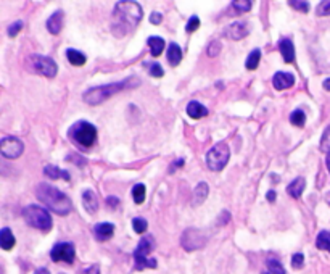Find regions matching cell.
Segmentation results:
<instances>
[{
  "instance_id": "cell-34",
  "label": "cell",
  "mask_w": 330,
  "mask_h": 274,
  "mask_svg": "<svg viewBox=\"0 0 330 274\" xmlns=\"http://www.w3.org/2000/svg\"><path fill=\"white\" fill-rule=\"evenodd\" d=\"M321 150L325 154H330V124L325 128L324 134L321 137Z\"/></svg>"
},
{
  "instance_id": "cell-39",
  "label": "cell",
  "mask_w": 330,
  "mask_h": 274,
  "mask_svg": "<svg viewBox=\"0 0 330 274\" xmlns=\"http://www.w3.org/2000/svg\"><path fill=\"white\" fill-rule=\"evenodd\" d=\"M304 265V255L303 253H295V255L292 257V266L295 269H301Z\"/></svg>"
},
{
  "instance_id": "cell-35",
  "label": "cell",
  "mask_w": 330,
  "mask_h": 274,
  "mask_svg": "<svg viewBox=\"0 0 330 274\" xmlns=\"http://www.w3.org/2000/svg\"><path fill=\"white\" fill-rule=\"evenodd\" d=\"M316 13L317 16H330V0H324V2L319 4Z\"/></svg>"
},
{
  "instance_id": "cell-50",
  "label": "cell",
  "mask_w": 330,
  "mask_h": 274,
  "mask_svg": "<svg viewBox=\"0 0 330 274\" xmlns=\"http://www.w3.org/2000/svg\"><path fill=\"white\" fill-rule=\"evenodd\" d=\"M263 274H271V272H263Z\"/></svg>"
},
{
  "instance_id": "cell-32",
  "label": "cell",
  "mask_w": 330,
  "mask_h": 274,
  "mask_svg": "<svg viewBox=\"0 0 330 274\" xmlns=\"http://www.w3.org/2000/svg\"><path fill=\"white\" fill-rule=\"evenodd\" d=\"M132 228H134V231L137 232V234H143V232H145L147 228H148V222H147V219H143V218H134L132 219Z\"/></svg>"
},
{
  "instance_id": "cell-2",
  "label": "cell",
  "mask_w": 330,
  "mask_h": 274,
  "mask_svg": "<svg viewBox=\"0 0 330 274\" xmlns=\"http://www.w3.org/2000/svg\"><path fill=\"white\" fill-rule=\"evenodd\" d=\"M36 195H37L39 202H42V204L50 211L55 213V215L65 216V215H68L71 210H73L71 198L68 195H65L60 189L50 186V184H45V182H42V184L37 186Z\"/></svg>"
},
{
  "instance_id": "cell-10",
  "label": "cell",
  "mask_w": 330,
  "mask_h": 274,
  "mask_svg": "<svg viewBox=\"0 0 330 274\" xmlns=\"http://www.w3.org/2000/svg\"><path fill=\"white\" fill-rule=\"evenodd\" d=\"M23 150H24V144L18 137L7 136L0 140V154L8 160H15L18 157H21Z\"/></svg>"
},
{
  "instance_id": "cell-23",
  "label": "cell",
  "mask_w": 330,
  "mask_h": 274,
  "mask_svg": "<svg viewBox=\"0 0 330 274\" xmlns=\"http://www.w3.org/2000/svg\"><path fill=\"white\" fill-rule=\"evenodd\" d=\"M15 243H16V239L13 236V232L10 231L8 228H4L2 232H0V247L8 252V250H12L15 247Z\"/></svg>"
},
{
  "instance_id": "cell-15",
  "label": "cell",
  "mask_w": 330,
  "mask_h": 274,
  "mask_svg": "<svg viewBox=\"0 0 330 274\" xmlns=\"http://www.w3.org/2000/svg\"><path fill=\"white\" fill-rule=\"evenodd\" d=\"M82 205H84L86 211L89 215H95L98 211V198H97V194L94 190H84L82 192Z\"/></svg>"
},
{
  "instance_id": "cell-18",
  "label": "cell",
  "mask_w": 330,
  "mask_h": 274,
  "mask_svg": "<svg viewBox=\"0 0 330 274\" xmlns=\"http://www.w3.org/2000/svg\"><path fill=\"white\" fill-rule=\"evenodd\" d=\"M187 115L193 119H201L208 115V108L201 105L200 102H197V100H192L187 105Z\"/></svg>"
},
{
  "instance_id": "cell-48",
  "label": "cell",
  "mask_w": 330,
  "mask_h": 274,
  "mask_svg": "<svg viewBox=\"0 0 330 274\" xmlns=\"http://www.w3.org/2000/svg\"><path fill=\"white\" fill-rule=\"evenodd\" d=\"M325 165H327V169L330 172V154H327V158H325Z\"/></svg>"
},
{
  "instance_id": "cell-43",
  "label": "cell",
  "mask_w": 330,
  "mask_h": 274,
  "mask_svg": "<svg viewBox=\"0 0 330 274\" xmlns=\"http://www.w3.org/2000/svg\"><path fill=\"white\" fill-rule=\"evenodd\" d=\"M161 19H163V16H161V13H158V12H153V13L150 15V23H151V24H160Z\"/></svg>"
},
{
  "instance_id": "cell-17",
  "label": "cell",
  "mask_w": 330,
  "mask_h": 274,
  "mask_svg": "<svg viewBox=\"0 0 330 274\" xmlns=\"http://www.w3.org/2000/svg\"><path fill=\"white\" fill-rule=\"evenodd\" d=\"M306 189V181L304 178L301 176H298L296 179H293L290 184L287 186V192H288V195H290L292 198L298 200L301 195H303V190Z\"/></svg>"
},
{
  "instance_id": "cell-11",
  "label": "cell",
  "mask_w": 330,
  "mask_h": 274,
  "mask_svg": "<svg viewBox=\"0 0 330 274\" xmlns=\"http://www.w3.org/2000/svg\"><path fill=\"white\" fill-rule=\"evenodd\" d=\"M50 258L54 260L55 263H71L74 261L76 258V250H74V245L69 242H60L57 245L52 248L50 252Z\"/></svg>"
},
{
  "instance_id": "cell-36",
  "label": "cell",
  "mask_w": 330,
  "mask_h": 274,
  "mask_svg": "<svg viewBox=\"0 0 330 274\" xmlns=\"http://www.w3.org/2000/svg\"><path fill=\"white\" fill-rule=\"evenodd\" d=\"M148 73H150V76H153V78H163L164 71H163V68H161L160 63L155 62V63L148 65Z\"/></svg>"
},
{
  "instance_id": "cell-7",
  "label": "cell",
  "mask_w": 330,
  "mask_h": 274,
  "mask_svg": "<svg viewBox=\"0 0 330 274\" xmlns=\"http://www.w3.org/2000/svg\"><path fill=\"white\" fill-rule=\"evenodd\" d=\"M229 158H231L229 145L225 142H219V144L213 145L211 150H208V154H206V166L211 171H221L229 163Z\"/></svg>"
},
{
  "instance_id": "cell-12",
  "label": "cell",
  "mask_w": 330,
  "mask_h": 274,
  "mask_svg": "<svg viewBox=\"0 0 330 274\" xmlns=\"http://www.w3.org/2000/svg\"><path fill=\"white\" fill-rule=\"evenodd\" d=\"M224 34H225V37H229L232 40H240V39H243L250 34V26L245 21H235V23H232L225 28Z\"/></svg>"
},
{
  "instance_id": "cell-46",
  "label": "cell",
  "mask_w": 330,
  "mask_h": 274,
  "mask_svg": "<svg viewBox=\"0 0 330 274\" xmlns=\"http://www.w3.org/2000/svg\"><path fill=\"white\" fill-rule=\"evenodd\" d=\"M322 87H324L325 90H328V92H330V78L324 81V83H322Z\"/></svg>"
},
{
  "instance_id": "cell-3",
  "label": "cell",
  "mask_w": 330,
  "mask_h": 274,
  "mask_svg": "<svg viewBox=\"0 0 330 274\" xmlns=\"http://www.w3.org/2000/svg\"><path fill=\"white\" fill-rule=\"evenodd\" d=\"M139 79L131 78V79H124L121 83H115V84H107V86H97V87H90L87 89L82 98L84 102L89 105H100L101 102H105L110 97L116 95L121 90H124L126 87H131V83H137Z\"/></svg>"
},
{
  "instance_id": "cell-14",
  "label": "cell",
  "mask_w": 330,
  "mask_h": 274,
  "mask_svg": "<svg viewBox=\"0 0 330 274\" xmlns=\"http://www.w3.org/2000/svg\"><path fill=\"white\" fill-rule=\"evenodd\" d=\"M63 26H65V12L63 10H57V12L47 19V29H48V33L57 36L61 33Z\"/></svg>"
},
{
  "instance_id": "cell-8",
  "label": "cell",
  "mask_w": 330,
  "mask_h": 274,
  "mask_svg": "<svg viewBox=\"0 0 330 274\" xmlns=\"http://www.w3.org/2000/svg\"><path fill=\"white\" fill-rule=\"evenodd\" d=\"M28 68L33 71V73L42 74L50 79L55 78L58 73L57 63L50 57H44V55H31L28 58Z\"/></svg>"
},
{
  "instance_id": "cell-37",
  "label": "cell",
  "mask_w": 330,
  "mask_h": 274,
  "mask_svg": "<svg viewBox=\"0 0 330 274\" xmlns=\"http://www.w3.org/2000/svg\"><path fill=\"white\" fill-rule=\"evenodd\" d=\"M198 28H200V18H198V16H192V18L189 19L187 26H185V31L192 34V33L197 31Z\"/></svg>"
},
{
  "instance_id": "cell-38",
  "label": "cell",
  "mask_w": 330,
  "mask_h": 274,
  "mask_svg": "<svg viewBox=\"0 0 330 274\" xmlns=\"http://www.w3.org/2000/svg\"><path fill=\"white\" fill-rule=\"evenodd\" d=\"M288 5L290 7H293L295 10H300V12H303V13H308L309 12V4L308 2H301V0H290V2H288Z\"/></svg>"
},
{
  "instance_id": "cell-30",
  "label": "cell",
  "mask_w": 330,
  "mask_h": 274,
  "mask_svg": "<svg viewBox=\"0 0 330 274\" xmlns=\"http://www.w3.org/2000/svg\"><path fill=\"white\" fill-rule=\"evenodd\" d=\"M290 123H292L293 126L303 128L304 123H306V115H304V111H303V110H295V111H292V115H290Z\"/></svg>"
},
{
  "instance_id": "cell-31",
  "label": "cell",
  "mask_w": 330,
  "mask_h": 274,
  "mask_svg": "<svg viewBox=\"0 0 330 274\" xmlns=\"http://www.w3.org/2000/svg\"><path fill=\"white\" fill-rule=\"evenodd\" d=\"M266 265H267V269L271 271V274H285V269L279 260L271 258V260H267Z\"/></svg>"
},
{
  "instance_id": "cell-28",
  "label": "cell",
  "mask_w": 330,
  "mask_h": 274,
  "mask_svg": "<svg viewBox=\"0 0 330 274\" xmlns=\"http://www.w3.org/2000/svg\"><path fill=\"white\" fill-rule=\"evenodd\" d=\"M147 197V187L143 184H136L132 189V198L137 205H142Z\"/></svg>"
},
{
  "instance_id": "cell-1",
  "label": "cell",
  "mask_w": 330,
  "mask_h": 274,
  "mask_svg": "<svg viewBox=\"0 0 330 274\" xmlns=\"http://www.w3.org/2000/svg\"><path fill=\"white\" fill-rule=\"evenodd\" d=\"M143 16V10L137 2H132V0H122L115 5L113 10V24H111V31L115 36L122 37L134 31L139 23L142 21Z\"/></svg>"
},
{
  "instance_id": "cell-45",
  "label": "cell",
  "mask_w": 330,
  "mask_h": 274,
  "mask_svg": "<svg viewBox=\"0 0 330 274\" xmlns=\"http://www.w3.org/2000/svg\"><path fill=\"white\" fill-rule=\"evenodd\" d=\"M179 166H181V168L184 166V158H181V160H176V161H174V166L171 168V172H172L174 169H176V168H179Z\"/></svg>"
},
{
  "instance_id": "cell-21",
  "label": "cell",
  "mask_w": 330,
  "mask_h": 274,
  "mask_svg": "<svg viewBox=\"0 0 330 274\" xmlns=\"http://www.w3.org/2000/svg\"><path fill=\"white\" fill-rule=\"evenodd\" d=\"M168 62L174 68L179 66L181 62H182V50L176 42H172V44L168 45Z\"/></svg>"
},
{
  "instance_id": "cell-27",
  "label": "cell",
  "mask_w": 330,
  "mask_h": 274,
  "mask_svg": "<svg viewBox=\"0 0 330 274\" xmlns=\"http://www.w3.org/2000/svg\"><path fill=\"white\" fill-rule=\"evenodd\" d=\"M316 247L319 250L330 252V232L328 231H321V232H319L317 239H316Z\"/></svg>"
},
{
  "instance_id": "cell-49",
  "label": "cell",
  "mask_w": 330,
  "mask_h": 274,
  "mask_svg": "<svg viewBox=\"0 0 330 274\" xmlns=\"http://www.w3.org/2000/svg\"><path fill=\"white\" fill-rule=\"evenodd\" d=\"M325 200H327V204L330 205V192H328V194L325 195Z\"/></svg>"
},
{
  "instance_id": "cell-40",
  "label": "cell",
  "mask_w": 330,
  "mask_h": 274,
  "mask_svg": "<svg viewBox=\"0 0 330 274\" xmlns=\"http://www.w3.org/2000/svg\"><path fill=\"white\" fill-rule=\"evenodd\" d=\"M23 29V21H15L13 24L8 26V36L10 37H15L19 31Z\"/></svg>"
},
{
  "instance_id": "cell-4",
  "label": "cell",
  "mask_w": 330,
  "mask_h": 274,
  "mask_svg": "<svg viewBox=\"0 0 330 274\" xmlns=\"http://www.w3.org/2000/svg\"><path fill=\"white\" fill-rule=\"evenodd\" d=\"M68 137L79 148L89 150L97 140V128L89 121H78L68 131Z\"/></svg>"
},
{
  "instance_id": "cell-19",
  "label": "cell",
  "mask_w": 330,
  "mask_h": 274,
  "mask_svg": "<svg viewBox=\"0 0 330 274\" xmlns=\"http://www.w3.org/2000/svg\"><path fill=\"white\" fill-rule=\"evenodd\" d=\"M279 50L284 57V62L285 63H292L295 60V47H293V42L290 39H284L279 42Z\"/></svg>"
},
{
  "instance_id": "cell-47",
  "label": "cell",
  "mask_w": 330,
  "mask_h": 274,
  "mask_svg": "<svg viewBox=\"0 0 330 274\" xmlns=\"http://www.w3.org/2000/svg\"><path fill=\"white\" fill-rule=\"evenodd\" d=\"M34 274H50V271H48L47 268H40V269H37Z\"/></svg>"
},
{
  "instance_id": "cell-25",
  "label": "cell",
  "mask_w": 330,
  "mask_h": 274,
  "mask_svg": "<svg viewBox=\"0 0 330 274\" xmlns=\"http://www.w3.org/2000/svg\"><path fill=\"white\" fill-rule=\"evenodd\" d=\"M66 58H68V62L73 65V66H82V65H86V55L84 54H81L78 52V50L74 48H68L66 50Z\"/></svg>"
},
{
  "instance_id": "cell-22",
  "label": "cell",
  "mask_w": 330,
  "mask_h": 274,
  "mask_svg": "<svg viewBox=\"0 0 330 274\" xmlns=\"http://www.w3.org/2000/svg\"><path fill=\"white\" fill-rule=\"evenodd\" d=\"M147 44H148V47H150V54H151V57H160L161 54H163V50H164V47H166V42L161 39V37H158V36H151V37H148V40H147Z\"/></svg>"
},
{
  "instance_id": "cell-20",
  "label": "cell",
  "mask_w": 330,
  "mask_h": 274,
  "mask_svg": "<svg viewBox=\"0 0 330 274\" xmlns=\"http://www.w3.org/2000/svg\"><path fill=\"white\" fill-rule=\"evenodd\" d=\"M208 194H210V187H208V184H206V182H200V184H198L197 187H195V190H193L192 204H193L195 207L201 205L203 202L206 200V197H208Z\"/></svg>"
},
{
  "instance_id": "cell-26",
  "label": "cell",
  "mask_w": 330,
  "mask_h": 274,
  "mask_svg": "<svg viewBox=\"0 0 330 274\" xmlns=\"http://www.w3.org/2000/svg\"><path fill=\"white\" fill-rule=\"evenodd\" d=\"M260 60H261V50L260 48H255L250 52L248 58L245 60V66L248 71H255L258 68V65H260Z\"/></svg>"
},
{
  "instance_id": "cell-42",
  "label": "cell",
  "mask_w": 330,
  "mask_h": 274,
  "mask_svg": "<svg viewBox=\"0 0 330 274\" xmlns=\"http://www.w3.org/2000/svg\"><path fill=\"white\" fill-rule=\"evenodd\" d=\"M81 274H100V266L98 265H90L89 268H86Z\"/></svg>"
},
{
  "instance_id": "cell-51",
  "label": "cell",
  "mask_w": 330,
  "mask_h": 274,
  "mask_svg": "<svg viewBox=\"0 0 330 274\" xmlns=\"http://www.w3.org/2000/svg\"><path fill=\"white\" fill-rule=\"evenodd\" d=\"M61 274H63V272H61Z\"/></svg>"
},
{
  "instance_id": "cell-24",
  "label": "cell",
  "mask_w": 330,
  "mask_h": 274,
  "mask_svg": "<svg viewBox=\"0 0 330 274\" xmlns=\"http://www.w3.org/2000/svg\"><path fill=\"white\" fill-rule=\"evenodd\" d=\"M44 175L47 178H52V179H65V181H69V172L68 171H63V169H60L54 165H47L44 168Z\"/></svg>"
},
{
  "instance_id": "cell-13",
  "label": "cell",
  "mask_w": 330,
  "mask_h": 274,
  "mask_svg": "<svg viewBox=\"0 0 330 274\" xmlns=\"http://www.w3.org/2000/svg\"><path fill=\"white\" fill-rule=\"evenodd\" d=\"M293 84H295V76L292 73H287V71H277L272 78V86L277 90L290 89Z\"/></svg>"
},
{
  "instance_id": "cell-41",
  "label": "cell",
  "mask_w": 330,
  "mask_h": 274,
  "mask_svg": "<svg viewBox=\"0 0 330 274\" xmlns=\"http://www.w3.org/2000/svg\"><path fill=\"white\" fill-rule=\"evenodd\" d=\"M107 205L111 208V210H116L119 207V198L118 197H108L107 198Z\"/></svg>"
},
{
  "instance_id": "cell-29",
  "label": "cell",
  "mask_w": 330,
  "mask_h": 274,
  "mask_svg": "<svg viewBox=\"0 0 330 274\" xmlns=\"http://www.w3.org/2000/svg\"><path fill=\"white\" fill-rule=\"evenodd\" d=\"M251 2L250 0H234L231 4V8H234V13H245L251 10Z\"/></svg>"
},
{
  "instance_id": "cell-5",
  "label": "cell",
  "mask_w": 330,
  "mask_h": 274,
  "mask_svg": "<svg viewBox=\"0 0 330 274\" xmlns=\"http://www.w3.org/2000/svg\"><path fill=\"white\" fill-rule=\"evenodd\" d=\"M23 216L26 219V222L34 229H40V231H50L52 229V216L50 213L42 208L40 205H29L23 210Z\"/></svg>"
},
{
  "instance_id": "cell-6",
  "label": "cell",
  "mask_w": 330,
  "mask_h": 274,
  "mask_svg": "<svg viewBox=\"0 0 330 274\" xmlns=\"http://www.w3.org/2000/svg\"><path fill=\"white\" fill-rule=\"evenodd\" d=\"M155 248V239L153 236H145L142 237L139 242V245L134 252V260H136V266L137 269H145V268H157L158 263L155 258H148L150 252Z\"/></svg>"
},
{
  "instance_id": "cell-16",
  "label": "cell",
  "mask_w": 330,
  "mask_h": 274,
  "mask_svg": "<svg viewBox=\"0 0 330 274\" xmlns=\"http://www.w3.org/2000/svg\"><path fill=\"white\" fill-rule=\"evenodd\" d=\"M94 236L97 240L100 242H105L108 239H111L115 236V225H111V222H98L94 228Z\"/></svg>"
},
{
  "instance_id": "cell-9",
  "label": "cell",
  "mask_w": 330,
  "mask_h": 274,
  "mask_svg": "<svg viewBox=\"0 0 330 274\" xmlns=\"http://www.w3.org/2000/svg\"><path fill=\"white\" fill-rule=\"evenodd\" d=\"M206 237L203 234V231L200 229H195V228H189L182 232L181 236V245L184 247V250L187 252H193V250H200L206 245Z\"/></svg>"
},
{
  "instance_id": "cell-44",
  "label": "cell",
  "mask_w": 330,
  "mask_h": 274,
  "mask_svg": "<svg viewBox=\"0 0 330 274\" xmlns=\"http://www.w3.org/2000/svg\"><path fill=\"white\" fill-rule=\"evenodd\" d=\"M266 198L269 200V202H275V198H277V195H275V190H269L266 194Z\"/></svg>"
},
{
  "instance_id": "cell-33",
  "label": "cell",
  "mask_w": 330,
  "mask_h": 274,
  "mask_svg": "<svg viewBox=\"0 0 330 274\" xmlns=\"http://www.w3.org/2000/svg\"><path fill=\"white\" fill-rule=\"evenodd\" d=\"M221 42L219 40H211L210 45L206 47V54H208L210 58H214V57H218L221 54Z\"/></svg>"
}]
</instances>
